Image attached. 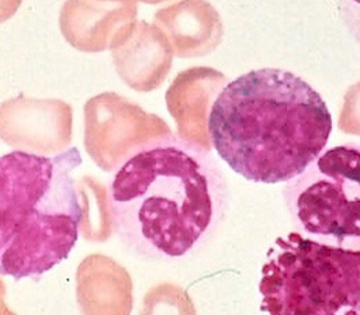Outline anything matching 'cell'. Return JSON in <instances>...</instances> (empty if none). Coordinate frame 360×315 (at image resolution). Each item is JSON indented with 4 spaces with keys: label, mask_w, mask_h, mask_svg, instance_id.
I'll use <instances>...</instances> for the list:
<instances>
[{
    "label": "cell",
    "mask_w": 360,
    "mask_h": 315,
    "mask_svg": "<svg viewBox=\"0 0 360 315\" xmlns=\"http://www.w3.org/2000/svg\"><path fill=\"white\" fill-rule=\"evenodd\" d=\"M338 7L345 27L360 45V0H338Z\"/></svg>",
    "instance_id": "12"
},
{
    "label": "cell",
    "mask_w": 360,
    "mask_h": 315,
    "mask_svg": "<svg viewBox=\"0 0 360 315\" xmlns=\"http://www.w3.org/2000/svg\"><path fill=\"white\" fill-rule=\"evenodd\" d=\"M228 194L225 176L205 149L165 132L115 170L108 188L112 228L136 255L179 259L214 235Z\"/></svg>",
    "instance_id": "1"
},
{
    "label": "cell",
    "mask_w": 360,
    "mask_h": 315,
    "mask_svg": "<svg viewBox=\"0 0 360 315\" xmlns=\"http://www.w3.org/2000/svg\"><path fill=\"white\" fill-rule=\"evenodd\" d=\"M76 297L83 315H129L132 281L115 260L94 253L77 267Z\"/></svg>",
    "instance_id": "8"
},
{
    "label": "cell",
    "mask_w": 360,
    "mask_h": 315,
    "mask_svg": "<svg viewBox=\"0 0 360 315\" xmlns=\"http://www.w3.org/2000/svg\"><path fill=\"white\" fill-rule=\"evenodd\" d=\"M72 107L56 98L14 97L0 104V138L22 152L66 150L72 141Z\"/></svg>",
    "instance_id": "7"
},
{
    "label": "cell",
    "mask_w": 360,
    "mask_h": 315,
    "mask_svg": "<svg viewBox=\"0 0 360 315\" xmlns=\"http://www.w3.org/2000/svg\"><path fill=\"white\" fill-rule=\"evenodd\" d=\"M77 148L53 156H0V274L38 277L63 262L79 238Z\"/></svg>",
    "instance_id": "3"
},
{
    "label": "cell",
    "mask_w": 360,
    "mask_h": 315,
    "mask_svg": "<svg viewBox=\"0 0 360 315\" xmlns=\"http://www.w3.org/2000/svg\"><path fill=\"white\" fill-rule=\"evenodd\" d=\"M149 117L115 93H101L84 104V148L104 172H115L141 145ZM165 134V132H163Z\"/></svg>",
    "instance_id": "6"
},
{
    "label": "cell",
    "mask_w": 360,
    "mask_h": 315,
    "mask_svg": "<svg viewBox=\"0 0 360 315\" xmlns=\"http://www.w3.org/2000/svg\"><path fill=\"white\" fill-rule=\"evenodd\" d=\"M77 191L82 207L80 231L87 240L103 242L111 235L112 218L108 204V193L93 177H83L77 181Z\"/></svg>",
    "instance_id": "10"
},
{
    "label": "cell",
    "mask_w": 360,
    "mask_h": 315,
    "mask_svg": "<svg viewBox=\"0 0 360 315\" xmlns=\"http://www.w3.org/2000/svg\"><path fill=\"white\" fill-rule=\"evenodd\" d=\"M212 148L239 176L255 183H287L323 150L332 114L322 96L298 75L249 70L217 94L207 118Z\"/></svg>",
    "instance_id": "2"
},
{
    "label": "cell",
    "mask_w": 360,
    "mask_h": 315,
    "mask_svg": "<svg viewBox=\"0 0 360 315\" xmlns=\"http://www.w3.org/2000/svg\"><path fill=\"white\" fill-rule=\"evenodd\" d=\"M112 0H65L59 13V27L65 39L82 52L112 48V25L122 14Z\"/></svg>",
    "instance_id": "9"
},
{
    "label": "cell",
    "mask_w": 360,
    "mask_h": 315,
    "mask_svg": "<svg viewBox=\"0 0 360 315\" xmlns=\"http://www.w3.org/2000/svg\"><path fill=\"white\" fill-rule=\"evenodd\" d=\"M22 0H0V22L11 18L18 10Z\"/></svg>",
    "instance_id": "13"
},
{
    "label": "cell",
    "mask_w": 360,
    "mask_h": 315,
    "mask_svg": "<svg viewBox=\"0 0 360 315\" xmlns=\"http://www.w3.org/2000/svg\"><path fill=\"white\" fill-rule=\"evenodd\" d=\"M139 315H194V309L187 297L159 292L155 287L146 294Z\"/></svg>",
    "instance_id": "11"
},
{
    "label": "cell",
    "mask_w": 360,
    "mask_h": 315,
    "mask_svg": "<svg viewBox=\"0 0 360 315\" xmlns=\"http://www.w3.org/2000/svg\"><path fill=\"white\" fill-rule=\"evenodd\" d=\"M283 197L298 233L360 250V145L323 150L285 183Z\"/></svg>",
    "instance_id": "5"
},
{
    "label": "cell",
    "mask_w": 360,
    "mask_h": 315,
    "mask_svg": "<svg viewBox=\"0 0 360 315\" xmlns=\"http://www.w3.org/2000/svg\"><path fill=\"white\" fill-rule=\"evenodd\" d=\"M4 283L0 280V315H15L14 312H11L7 305L3 302V295H4Z\"/></svg>",
    "instance_id": "14"
},
{
    "label": "cell",
    "mask_w": 360,
    "mask_h": 315,
    "mask_svg": "<svg viewBox=\"0 0 360 315\" xmlns=\"http://www.w3.org/2000/svg\"><path fill=\"white\" fill-rule=\"evenodd\" d=\"M264 315H360V250L278 236L259 283Z\"/></svg>",
    "instance_id": "4"
}]
</instances>
